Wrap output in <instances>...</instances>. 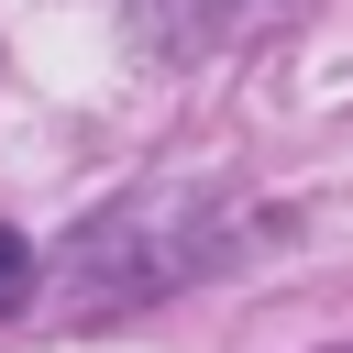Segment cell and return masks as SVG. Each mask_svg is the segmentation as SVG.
I'll use <instances>...</instances> for the list:
<instances>
[{"label": "cell", "instance_id": "6da1fadb", "mask_svg": "<svg viewBox=\"0 0 353 353\" xmlns=\"http://www.w3.org/2000/svg\"><path fill=\"white\" fill-rule=\"evenodd\" d=\"M33 276H44V265H33V243H22L11 221H0V320H11L22 298H33Z\"/></svg>", "mask_w": 353, "mask_h": 353}]
</instances>
